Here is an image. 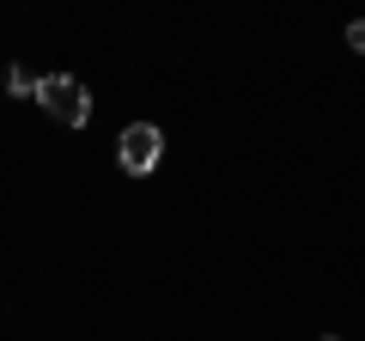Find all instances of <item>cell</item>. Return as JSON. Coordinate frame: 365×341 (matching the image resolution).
<instances>
[{
  "label": "cell",
  "mask_w": 365,
  "mask_h": 341,
  "mask_svg": "<svg viewBox=\"0 0 365 341\" xmlns=\"http://www.w3.org/2000/svg\"><path fill=\"white\" fill-rule=\"evenodd\" d=\"M37 104L49 110L61 128H86L91 122V92L79 86L73 73H43V86H37Z\"/></svg>",
  "instance_id": "obj_1"
},
{
  "label": "cell",
  "mask_w": 365,
  "mask_h": 341,
  "mask_svg": "<svg viewBox=\"0 0 365 341\" xmlns=\"http://www.w3.org/2000/svg\"><path fill=\"white\" fill-rule=\"evenodd\" d=\"M116 158H122L128 177H153L158 158H165V134H158V122H134V128H122Z\"/></svg>",
  "instance_id": "obj_2"
},
{
  "label": "cell",
  "mask_w": 365,
  "mask_h": 341,
  "mask_svg": "<svg viewBox=\"0 0 365 341\" xmlns=\"http://www.w3.org/2000/svg\"><path fill=\"white\" fill-rule=\"evenodd\" d=\"M37 86H43V73H31V67H6V92H13V98H37Z\"/></svg>",
  "instance_id": "obj_3"
},
{
  "label": "cell",
  "mask_w": 365,
  "mask_h": 341,
  "mask_svg": "<svg viewBox=\"0 0 365 341\" xmlns=\"http://www.w3.org/2000/svg\"><path fill=\"white\" fill-rule=\"evenodd\" d=\"M347 49L365 55V19H353V25H347Z\"/></svg>",
  "instance_id": "obj_4"
},
{
  "label": "cell",
  "mask_w": 365,
  "mask_h": 341,
  "mask_svg": "<svg viewBox=\"0 0 365 341\" xmlns=\"http://www.w3.org/2000/svg\"><path fill=\"white\" fill-rule=\"evenodd\" d=\"M323 341H341V335H323Z\"/></svg>",
  "instance_id": "obj_5"
}]
</instances>
